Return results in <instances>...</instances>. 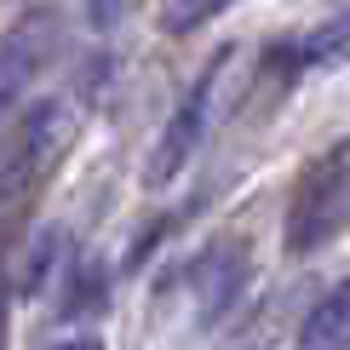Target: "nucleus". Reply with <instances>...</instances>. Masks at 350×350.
Listing matches in <instances>:
<instances>
[{
	"instance_id": "1",
	"label": "nucleus",
	"mask_w": 350,
	"mask_h": 350,
	"mask_svg": "<svg viewBox=\"0 0 350 350\" xmlns=\"http://www.w3.org/2000/svg\"><path fill=\"white\" fill-rule=\"evenodd\" d=\"M345 218H350V144H333V150H322L293 184L287 224H282L287 253H299V258L322 253V247L345 230Z\"/></svg>"
},
{
	"instance_id": "2",
	"label": "nucleus",
	"mask_w": 350,
	"mask_h": 350,
	"mask_svg": "<svg viewBox=\"0 0 350 350\" xmlns=\"http://www.w3.org/2000/svg\"><path fill=\"white\" fill-rule=\"evenodd\" d=\"M218 69H224V57L207 64V75L189 86L184 104L172 109L167 133H161V144H155V155H150V184L178 178V172L189 167V155H201V138H207V121H213V81H218Z\"/></svg>"
},
{
	"instance_id": "3",
	"label": "nucleus",
	"mask_w": 350,
	"mask_h": 350,
	"mask_svg": "<svg viewBox=\"0 0 350 350\" xmlns=\"http://www.w3.org/2000/svg\"><path fill=\"white\" fill-rule=\"evenodd\" d=\"M57 46H64V35L52 18H23L18 29L0 35V115L40 81V69L57 57Z\"/></svg>"
},
{
	"instance_id": "4",
	"label": "nucleus",
	"mask_w": 350,
	"mask_h": 350,
	"mask_svg": "<svg viewBox=\"0 0 350 350\" xmlns=\"http://www.w3.org/2000/svg\"><path fill=\"white\" fill-rule=\"evenodd\" d=\"M293 350H350V275L304 316Z\"/></svg>"
},
{
	"instance_id": "5",
	"label": "nucleus",
	"mask_w": 350,
	"mask_h": 350,
	"mask_svg": "<svg viewBox=\"0 0 350 350\" xmlns=\"http://www.w3.org/2000/svg\"><path fill=\"white\" fill-rule=\"evenodd\" d=\"M304 64H316V69H327V64H345L350 57V6L339 12V18H327L322 29H310V40L299 46Z\"/></svg>"
},
{
	"instance_id": "6",
	"label": "nucleus",
	"mask_w": 350,
	"mask_h": 350,
	"mask_svg": "<svg viewBox=\"0 0 350 350\" xmlns=\"http://www.w3.org/2000/svg\"><path fill=\"white\" fill-rule=\"evenodd\" d=\"M230 0H167V35H189L196 23L218 18Z\"/></svg>"
},
{
	"instance_id": "7",
	"label": "nucleus",
	"mask_w": 350,
	"mask_h": 350,
	"mask_svg": "<svg viewBox=\"0 0 350 350\" xmlns=\"http://www.w3.org/2000/svg\"><path fill=\"white\" fill-rule=\"evenodd\" d=\"M57 241H64V230H40V236H35V247H29V270H23V287H29V293H35V287L46 282V265H52Z\"/></svg>"
},
{
	"instance_id": "8",
	"label": "nucleus",
	"mask_w": 350,
	"mask_h": 350,
	"mask_svg": "<svg viewBox=\"0 0 350 350\" xmlns=\"http://www.w3.org/2000/svg\"><path fill=\"white\" fill-rule=\"evenodd\" d=\"M121 12H126V0H86V18H92L98 29H109Z\"/></svg>"
},
{
	"instance_id": "9",
	"label": "nucleus",
	"mask_w": 350,
	"mask_h": 350,
	"mask_svg": "<svg viewBox=\"0 0 350 350\" xmlns=\"http://www.w3.org/2000/svg\"><path fill=\"white\" fill-rule=\"evenodd\" d=\"M57 350H98V339H64Z\"/></svg>"
},
{
	"instance_id": "10",
	"label": "nucleus",
	"mask_w": 350,
	"mask_h": 350,
	"mask_svg": "<svg viewBox=\"0 0 350 350\" xmlns=\"http://www.w3.org/2000/svg\"><path fill=\"white\" fill-rule=\"evenodd\" d=\"M0 339H6V282H0Z\"/></svg>"
}]
</instances>
